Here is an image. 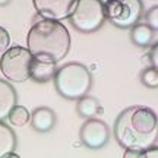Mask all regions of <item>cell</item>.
Listing matches in <instances>:
<instances>
[{
  "mask_svg": "<svg viewBox=\"0 0 158 158\" xmlns=\"http://www.w3.org/2000/svg\"><path fill=\"white\" fill-rule=\"evenodd\" d=\"M114 136L124 149H147L158 141V117L155 111L143 106L124 108L114 123Z\"/></svg>",
  "mask_w": 158,
  "mask_h": 158,
  "instance_id": "obj_1",
  "label": "cell"
},
{
  "mask_svg": "<svg viewBox=\"0 0 158 158\" xmlns=\"http://www.w3.org/2000/svg\"><path fill=\"white\" fill-rule=\"evenodd\" d=\"M27 43L34 59L57 63L64 59L70 50V34L62 22L43 19L31 27Z\"/></svg>",
  "mask_w": 158,
  "mask_h": 158,
  "instance_id": "obj_2",
  "label": "cell"
},
{
  "mask_svg": "<svg viewBox=\"0 0 158 158\" xmlns=\"http://www.w3.org/2000/svg\"><path fill=\"white\" fill-rule=\"evenodd\" d=\"M54 86L59 95L66 100H79L86 95L92 85L91 72L82 63H68L59 68L54 75Z\"/></svg>",
  "mask_w": 158,
  "mask_h": 158,
  "instance_id": "obj_3",
  "label": "cell"
},
{
  "mask_svg": "<svg viewBox=\"0 0 158 158\" xmlns=\"http://www.w3.org/2000/svg\"><path fill=\"white\" fill-rule=\"evenodd\" d=\"M0 59V70L12 82H25L31 78V66L34 62V56L25 47L15 45L2 53Z\"/></svg>",
  "mask_w": 158,
  "mask_h": 158,
  "instance_id": "obj_4",
  "label": "cell"
},
{
  "mask_svg": "<svg viewBox=\"0 0 158 158\" xmlns=\"http://www.w3.org/2000/svg\"><path fill=\"white\" fill-rule=\"evenodd\" d=\"M69 21L81 32H95L106 21L104 3L101 0H78L75 9L69 15Z\"/></svg>",
  "mask_w": 158,
  "mask_h": 158,
  "instance_id": "obj_5",
  "label": "cell"
},
{
  "mask_svg": "<svg viewBox=\"0 0 158 158\" xmlns=\"http://www.w3.org/2000/svg\"><path fill=\"white\" fill-rule=\"evenodd\" d=\"M106 19L118 28H132L143 15L142 0H107Z\"/></svg>",
  "mask_w": 158,
  "mask_h": 158,
  "instance_id": "obj_6",
  "label": "cell"
},
{
  "mask_svg": "<svg viewBox=\"0 0 158 158\" xmlns=\"http://www.w3.org/2000/svg\"><path fill=\"white\" fill-rule=\"evenodd\" d=\"M79 136L86 148L101 149L110 141V129L102 120L97 117H91L86 118V122L82 124Z\"/></svg>",
  "mask_w": 158,
  "mask_h": 158,
  "instance_id": "obj_7",
  "label": "cell"
},
{
  "mask_svg": "<svg viewBox=\"0 0 158 158\" xmlns=\"http://www.w3.org/2000/svg\"><path fill=\"white\" fill-rule=\"evenodd\" d=\"M78 0H32L35 10L44 19L62 21L69 18Z\"/></svg>",
  "mask_w": 158,
  "mask_h": 158,
  "instance_id": "obj_8",
  "label": "cell"
},
{
  "mask_svg": "<svg viewBox=\"0 0 158 158\" xmlns=\"http://www.w3.org/2000/svg\"><path fill=\"white\" fill-rule=\"evenodd\" d=\"M56 114L54 111L48 107H38L34 110V113L31 114L29 123L32 126V129L40 132V133H47L56 126Z\"/></svg>",
  "mask_w": 158,
  "mask_h": 158,
  "instance_id": "obj_9",
  "label": "cell"
},
{
  "mask_svg": "<svg viewBox=\"0 0 158 158\" xmlns=\"http://www.w3.org/2000/svg\"><path fill=\"white\" fill-rule=\"evenodd\" d=\"M130 40L141 48L151 47L157 43V29L151 28L147 23H135L130 28Z\"/></svg>",
  "mask_w": 158,
  "mask_h": 158,
  "instance_id": "obj_10",
  "label": "cell"
},
{
  "mask_svg": "<svg viewBox=\"0 0 158 158\" xmlns=\"http://www.w3.org/2000/svg\"><path fill=\"white\" fill-rule=\"evenodd\" d=\"M56 64L57 63H48V62H41V60H37L34 59L32 62V66H31V78L34 82H38V84H47L54 79V75H56Z\"/></svg>",
  "mask_w": 158,
  "mask_h": 158,
  "instance_id": "obj_11",
  "label": "cell"
},
{
  "mask_svg": "<svg viewBox=\"0 0 158 158\" xmlns=\"http://www.w3.org/2000/svg\"><path fill=\"white\" fill-rule=\"evenodd\" d=\"M18 95L15 88L10 84L0 79V122L7 118V114L12 110V107L16 104Z\"/></svg>",
  "mask_w": 158,
  "mask_h": 158,
  "instance_id": "obj_12",
  "label": "cell"
},
{
  "mask_svg": "<svg viewBox=\"0 0 158 158\" xmlns=\"http://www.w3.org/2000/svg\"><path fill=\"white\" fill-rule=\"evenodd\" d=\"M76 111L82 118H91L97 117L98 114L102 113L101 104L98 102L95 97H89L88 94L84 97H81L76 102Z\"/></svg>",
  "mask_w": 158,
  "mask_h": 158,
  "instance_id": "obj_13",
  "label": "cell"
},
{
  "mask_svg": "<svg viewBox=\"0 0 158 158\" xmlns=\"http://www.w3.org/2000/svg\"><path fill=\"white\" fill-rule=\"evenodd\" d=\"M15 147H16L15 132L5 122H0V158L6 157V154L15 151Z\"/></svg>",
  "mask_w": 158,
  "mask_h": 158,
  "instance_id": "obj_14",
  "label": "cell"
},
{
  "mask_svg": "<svg viewBox=\"0 0 158 158\" xmlns=\"http://www.w3.org/2000/svg\"><path fill=\"white\" fill-rule=\"evenodd\" d=\"M7 118H9V123H10L12 126L22 127V126H25L27 123H29L31 114H29V111L23 107V106L15 104V106L12 107V110L9 111V114H7Z\"/></svg>",
  "mask_w": 158,
  "mask_h": 158,
  "instance_id": "obj_15",
  "label": "cell"
},
{
  "mask_svg": "<svg viewBox=\"0 0 158 158\" xmlns=\"http://www.w3.org/2000/svg\"><path fill=\"white\" fill-rule=\"evenodd\" d=\"M141 82L148 88H157L158 86V68L149 66L143 69L141 73Z\"/></svg>",
  "mask_w": 158,
  "mask_h": 158,
  "instance_id": "obj_16",
  "label": "cell"
},
{
  "mask_svg": "<svg viewBox=\"0 0 158 158\" xmlns=\"http://www.w3.org/2000/svg\"><path fill=\"white\" fill-rule=\"evenodd\" d=\"M145 19H147V25H149L151 28H154V29L158 28V7L157 6L151 7V9L147 12Z\"/></svg>",
  "mask_w": 158,
  "mask_h": 158,
  "instance_id": "obj_17",
  "label": "cell"
},
{
  "mask_svg": "<svg viewBox=\"0 0 158 158\" xmlns=\"http://www.w3.org/2000/svg\"><path fill=\"white\" fill-rule=\"evenodd\" d=\"M9 43H10V37H9V32L6 31L3 27H0V54L5 50H7L9 47Z\"/></svg>",
  "mask_w": 158,
  "mask_h": 158,
  "instance_id": "obj_18",
  "label": "cell"
},
{
  "mask_svg": "<svg viewBox=\"0 0 158 158\" xmlns=\"http://www.w3.org/2000/svg\"><path fill=\"white\" fill-rule=\"evenodd\" d=\"M149 62H151V66H155L158 68V44L151 45V50H149Z\"/></svg>",
  "mask_w": 158,
  "mask_h": 158,
  "instance_id": "obj_19",
  "label": "cell"
},
{
  "mask_svg": "<svg viewBox=\"0 0 158 158\" xmlns=\"http://www.w3.org/2000/svg\"><path fill=\"white\" fill-rule=\"evenodd\" d=\"M123 157H124V158H143V149H136V148H127Z\"/></svg>",
  "mask_w": 158,
  "mask_h": 158,
  "instance_id": "obj_20",
  "label": "cell"
},
{
  "mask_svg": "<svg viewBox=\"0 0 158 158\" xmlns=\"http://www.w3.org/2000/svg\"><path fill=\"white\" fill-rule=\"evenodd\" d=\"M157 157H158L157 145H155V147H151V148L143 149V158H157Z\"/></svg>",
  "mask_w": 158,
  "mask_h": 158,
  "instance_id": "obj_21",
  "label": "cell"
},
{
  "mask_svg": "<svg viewBox=\"0 0 158 158\" xmlns=\"http://www.w3.org/2000/svg\"><path fill=\"white\" fill-rule=\"evenodd\" d=\"M9 2H10V0H0V6H6V5H9Z\"/></svg>",
  "mask_w": 158,
  "mask_h": 158,
  "instance_id": "obj_22",
  "label": "cell"
}]
</instances>
